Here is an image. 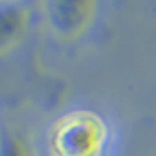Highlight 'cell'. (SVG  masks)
I'll return each mask as SVG.
<instances>
[{"label": "cell", "mask_w": 156, "mask_h": 156, "mask_svg": "<svg viewBox=\"0 0 156 156\" xmlns=\"http://www.w3.org/2000/svg\"><path fill=\"white\" fill-rule=\"evenodd\" d=\"M111 125L93 109H74L58 116L48 130L49 156H105Z\"/></svg>", "instance_id": "cell-1"}, {"label": "cell", "mask_w": 156, "mask_h": 156, "mask_svg": "<svg viewBox=\"0 0 156 156\" xmlns=\"http://www.w3.org/2000/svg\"><path fill=\"white\" fill-rule=\"evenodd\" d=\"M98 0H41L44 21L62 41H76L90 30Z\"/></svg>", "instance_id": "cell-2"}, {"label": "cell", "mask_w": 156, "mask_h": 156, "mask_svg": "<svg viewBox=\"0 0 156 156\" xmlns=\"http://www.w3.org/2000/svg\"><path fill=\"white\" fill-rule=\"evenodd\" d=\"M30 27V9L23 0H0V55L16 48Z\"/></svg>", "instance_id": "cell-3"}, {"label": "cell", "mask_w": 156, "mask_h": 156, "mask_svg": "<svg viewBox=\"0 0 156 156\" xmlns=\"http://www.w3.org/2000/svg\"><path fill=\"white\" fill-rule=\"evenodd\" d=\"M0 156H32L28 144L16 132L0 133Z\"/></svg>", "instance_id": "cell-4"}]
</instances>
